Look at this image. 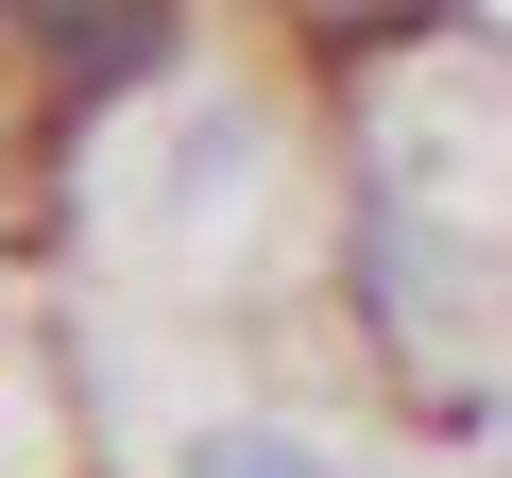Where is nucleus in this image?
<instances>
[{
  "label": "nucleus",
  "mask_w": 512,
  "mask_h": 478,
  "mask_svg": "<svg viewBox=\"0 0 512 478\" xmlns=\"http://www.w3.org/2000/svg\"><path fill=\"white\" fill-rule=\"evenodd\" d=\"M0 35H18L69 103H137L171 69V0H0Z\"/></svg>",
  "instance_id": "nucleus-1"
},
{
  "label": "nucleus",
  "mask_w": 512,
  "mask_h": 478,
  "mask_svg": "<svg viewBox=\"0 0 512 478\" xmlns=\"http://www.w3.org/2000/svg\"><path fill=\"white\" fill-rule=\"evenodd\" d=\"M291 35H325V52H393V35H427L444 0H274Z\"/></svg>",
  "instance_id": "nucleus-2"
},
{
  "label": "nucleus",
  "mask_w": 512,
  "mask_h": 478,
  "mask_svg": "<svg viewBox=\"0 0 512 478\" xmlns=\"http://www.w3.org/2000/svg\"><path fill=\"white\" fill-rule=\"evenodd\" d=\"M188 478H325L291 427H222V444H188Z\"/></svg>",
  "instance_id": "nucleus-3"
}]
</instances>
